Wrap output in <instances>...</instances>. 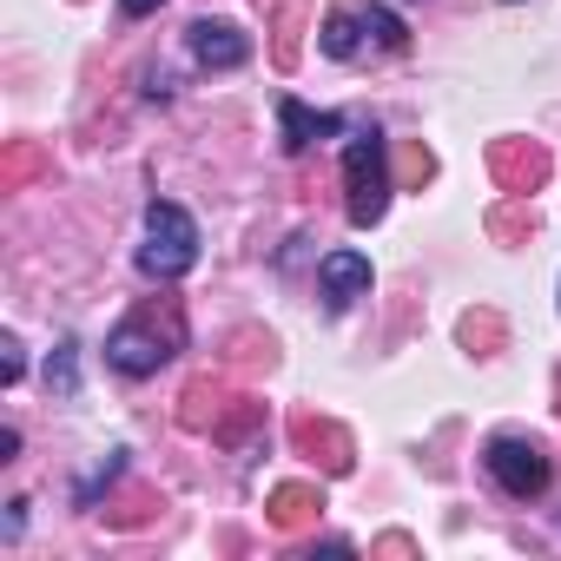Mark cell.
Listing matches in <instances>:
<instances>
[{
  "mask_svg": "<svg viewBox=\"0 0 561 561\" xmlns=\"http://www.w3.org/2000/svg\"><path fill=\"white\" fill-rule=\"evenodd\" d=\"M277 126H285V152H305V146H318V139H331V133H344V119L337 113H311L305 100H277Z\"/></svg>",
  "mask_w": 561,
  "mask_h": 561,
  "instance_id": "obj_9",
  "label": "cell"
},
{
  "mask_svg": "<svg viewBox=\"0 0 561 561\" xmlns=\"http://www.w3.org/2000/svg\"><path fill=\"white\" fill-rule=\"evenodd\" d=\"M489 165H495V185H502L508 198H528V192L548 179V152L528 146V139H495V146H489Z\"/></svg>",
  "mask_w": 561,
  "mask_h": 561,
  "instance_id": "obj_5",
  "label": "cell"
},
{
  "mask_svg": "<svg viewBox=\"0 0 561 561\" xmlns=\"http://www.w3.org/2000/svg\"><path fill=\"white\" fill-rule=\"evenodd\" d=\"M291 436H298V449L311 456V462H324L331 476H344L351 462H357V449H351V436L331 423V416H311V410H298L291 416Z\"/></svg>",
  "mask_w": 561,
  "mask_h": 561,
  "instance_id": "obj_7",
  "label": "cell"
},
{
  "mask_svg": "<svg viewBox=\"0 0 561 561\" xmlns=\"http://www.w3.org/2000/svg\"><path fill=\"white\" fill-rule=\"evenodd\" d=\"M482 462H489V476L502 482V495H515V502H528V495H541L548 489V456H541V443H528V436H495L489 449H482Z\"/></svg>",
  "mask_w": 561,
  "mask_h": 561,
  "instance_id": "obj_4",
  "label": "cell"
},
{
  "mask_svg": "<svg viewBox=\"0 0 561 561\" xmlns=\"http://www.w3.org/2000/svg\"><path fill=\"white\" fill-rule=\"evenodd\" d=\"M364 41H370V34H364V14H357V8H331L324 27H318V47H324L331 60H357Z\"/></svg>",
  "mask_w": 561,
  "mask_h": 561,
  "instance_id": "obj_10",
  "label": "cell"
},
{
  "mask_svg": "<svg viewBox=\"0 0 561 561\" xmlns=\"http://www.w3.org/2000/svg\"><path fill=\"white\" fill-rule=\"evenodd\" d=\"M318 277H324V305L331 311H351L357 298H370V257L364 251H331L318 264Z\"/></svg>",
  "mask_w": 561,
  "mask_h": 561,
  "instance_id": "obj_8",
  "label": "cell"
},
{
  "mask_svg": "<svg viewBox=\"0 0 561 561\" xmlns=\"http://www.w3.org/2000/svg\"><path fill=\"white\" fill-rule=\"evenodd\" d=\"M364 14V34H370V47H383V54H403L410 47V27L390 14V8H357Z\"/></svg>",
  "mask_w": 561,
  "mask_h": 561,
  "instance_id": "obj_13",
  "label": "cell"
},
{
  "mask_svg": "<svg viewBox=\"0 0 561 561\" xmlns=\"http://www.w3.org/2000/svg\"><path fill=\"white\" fill-rule=\"evenodd\" d=\"M185 47H192V60L211 67V73H231V67L251 60V41H244L231 21H192V27H185Z\"/></svg>",
  "mask_w": 561,
  "mask_h": 561,
  "instance_id": "obj_6",
  "label": "cell"
},
{
  "mask_svg": "<svg viewBox=\"0 0 561 561\" xmlns=\"http://www.w3.org/2000/svg\"><path fill=\"white\" fill-rule=\"evenodd\" d=\"M344 211H351V225L357 231H370L377 218H383V205H390V172H383V133L377 126H357L351 133V146H344Z\"/></svg>",
  "mask_w": 561,
  "mask_h": 561,
  "instance_id": "obj_3",
  "label": "cell"
},
{
  "mask_svg": "<svg viewBox=\"0 0 561 561\" xmlns=\"http://www.w3.org/2000/svg\"><path fill=\"white\" fill-rule=\"evenodd\" d=\"M430 172H436V159H430L423 146H410V152H403V179H416V185H423Z\"/></svg>",
  "mask_w": 561,
  "mask_h": 561,
  "instance_id": "obj_19",
  "label": "cell"
},
{
  "mask_svg": "<svg viewBox=\"0 0 561 561\" xmlns=\"http://www.w3.org/2000/svg\"><path fill=\"white\" fill-rule=\"evenodd\" d=\"M119 8H126L133 21H146V14H159V8H165V0H119Z\"/></svg>",
  "mask_w": 561,
  "mask_h": 561,
  "instance_id": "obj_21",
  "label": "cell"
},
{
  "mask_svg": "<svg viewBox=\"0 0 561 561\" xmlns=\"http://www.w3.org/2000/svg\"><path fill=\"white\" fill-rule=\"evenodd\" d=\"M198 264V225L185 205L172 198H152L146 205V244H139V271L152 277V285H172V277H185Z\"/></svg>",
  "mask_w": 561,
  "mask_h": 561,
  "instance_id": "obj_2",
  "label": "cell"
},
{
  "mask_svg": "<svg viewBox=\"0 0 561 561\" xmlns=\"http://www.w3.org/2000/svg\"><path fill=\"white\" fill-rule=\"evenodd\" d=\"M489 231H495V238H522V231H528V211H522V205H508V211H495V218H489Z\"/></svg>",
  "mask_w": 561,
  "mask_h": 561,
  "instance_id": "obj_17",
  "label": "cell"
},
{
  "mask_svg": "<svg viewBox=\"0 0 561 561\" xmlns=\"http://www.w3.org/2000/svg\"><path fill=\"white\" fill-rule=\"evenodd\" d=\"M218 403H225V390H218L211 377H198V383L185 390V410H179V423H185V430H218Z\"/></svg>",
  "mask_w": 561,
  "mask_h": 561,
  "instance_id": "obj_12",
  "label": "cell"
},
{
  "mask_svg": "<svg viewBox=\"0 0 561 561\" xmlns=\"http://www.w3.org/2000/svg\"><path fill=\"white\" fill-rule=\"evenodd\" d=\"M41 165H47V159H41L34 146H14V152H8V185H21V179H34Z\"/></svg>",
  "mask_w": 561,
  "mask_h": 561,
  "instance_id": "obj_16",
  "label": "cell"
},
{
  "mask_svg": "<svg viewBox=\"0 0 561 561\" xmlns=\"http://www.w3.org/2000/svg\"><path fill=\"white\" fill-rule=\"evenodd\" d=\"M462 344H469V351H495V344H502V318H495V311H469V318H462Z\"/></svg>",
  "mask_w": 561,
  "mask_h": 561,
  "instance_id": "obj_14",
  "label": "cell"
},
{
  "mask_svg": "<svg viewBox=\"0 0 561 561\" xmlns=\"http://www.w3.org/2000/svg\"><path fill=\"white\" fill-rule=\"evenodd\" d=\"M0 351H8V364H0V377H8V383H14V377H21V344L8 337V344H0Z\"/></svg>",
  "mask_w": 561,
  "mask_h": 561,
  "instance_id": "obj_20",
  "label": "cell"
},
{
  "mask_svg": "<svg viewBox=\"0 0 561 561\" xmlns=\"http://www.w3.org/2000/svg\"><path fill=\"white\" fill-rule=\"evenodd\" d=\"M318 508H324V495H318L311 482H285V489H271V522H277V528H305Z\"/></svg>",
  "mask_w": 561,
  "mask_h": 561,
  "instance_id": "obj_11",
  "label": "cell"
},
{
  "mask_svg": "<svg viewBox=\"0 0 561 561\" xmlns=\"http://www.w3.org/2000/svg\"><path fill=\"white\" fill-rule=\"evenodd\" d=\"M47 383L54 390H73V344H60V357L47 364Z\"/></svg>",
  "mask_w": 561,
  "mask_h": 561,
  "instance_id": "obj_18",
  "label": "cell"
},
{
  "mask_svg": "<svg viewBox=\"0 0 561 561\" xmlns=\"http://www.w3.org/2000/svg\"><path fill=\"white\" fill-rule=\"evenodd\" d=\"M277 67H298V8H285L277 21Z\"/></svg>",
  "mask_w": 561,
  "mask_h": 561,
  "instance_id": "obj_15",
  "label": "cell"
},
{
  "mask_svg": "<svg viewBox=\"0 0 561 561\" xmlns=\"http://www.w3.org/2000/svg\"><path fill=\"white\" fill-rule=\"evenodd\" d=\"M179 351H185V311H179V298H146V305L106 337V364H113L119 377H152V370H165Z\"/></svg>",
  "mask_w": 561,
  "mask_h": 561,
  "instance_id": "obj_1",
  "label": "cell"
}]
</instances>
